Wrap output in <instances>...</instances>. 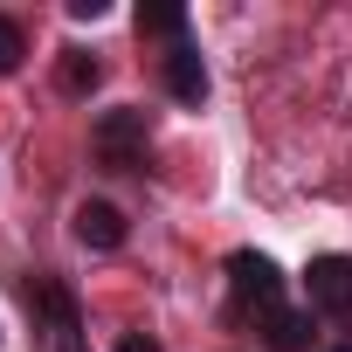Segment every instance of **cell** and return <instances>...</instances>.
<instances>
[{"label":"cell","instance_id":"obj_11","mask_svg":"<svg viewBox=\"0 0 352 352\" xmlns=\"http://www.w3.org/2000/svg\"><path fill=\"white\" fill-rule=\"evenodd\" d=\"M338 352H352V345H338Z\"/></svg>","mask_w":352,"mask_h":352},{"label":"cell","instance_id":"obj_10","mask_svg":"<svg viewBox=\"0 0 352 352\" xmlns=\"http://www.w3.org/2000/svg\"><path fill=\"white\" fill-rule=\"evenodd\" d=\"M118 352H159V338H145V331H131V338H118Z\"/></svg>","mask_w":352,"mask_h":352},{"label":"cell","instance_id":"obj_4","mask_svg":"<svg viewBox=\"0 0 352 352\" xmlns=\"http://www.w3.org/2000/svg\"><path fill=\"white\" fill-rule=\"evenodd\" d=\"M76 242H83V249H118V242H124V214H118L111 201H83V208H76Z\"/></svg>","mask_w":352,"mask_h":352},{"label":"cell","instance_id":"obj_2","mask_svg":"<svg viewBox=\"0 0 352 352\" xmlns=\"http://www.w3.org/2000/svg\"><path fill=\"white\" fill-rule=\"evenodd\" d=\"M90 145H97V159H104L111 173L145 166V111H104L97 131H90Z\"/></svg>","mask_w":352,"mask_h":352},{"label":"cell","instance_id":"obj_3","mask_svg":"<svg viewBox=\"0 0 352 352\" xmlns=\"http://www.w3.org/2000/svg\"><path fill=\"white\" fill-rule=\"evenodd\" d=\"M304 304L324 311V318H345V311H352V256H311V270H304Z\"/></svg>","mask_w":352,"mask_h":352},{"label":"cell","instance_id":"obj_1","mask_svg":"<svg viewBox=\"0 0 352 352\" xmlns=\"http://www.w3.org/2000/svg\"><path fill=\"white\" fill-rule=\"evenodd\" d=\"M228 290H235L242 311H256V324H263L270 311H283V270H276L270 256H256V249H235V256H228Z\"/></svg>","mask_w":352,"mask_h":352},{"label":"cell","instance_id":"obj_7","mask_svg":"<svg viewBox=\"0 0 352 352\" xmlns=\"http://www.w3.org/2000/svg\"><path fill=\"white\" fill-rule=\"evenodd\" d=\"M138 35H166L173 49H180V35H187V8H173V0H145V8H138Z\"/></svg>","mask_w":352,"mask_h":352},{"label":"cell","instance_id":"obj_8","mask_svg":"<svg viewBox=\"0 0 352 352\" xmlns=\"http://www.w3.org/2000/svg\"><path fill=\"white\" fill-rule=\"evenodd\" d=\"M56 83H63L69 97H90V90L104 83V63H97V56H83V49H69V56H63V69H56Z\"/></svg>","mask_w":352,"mask_h":352},{"label":"cell","instance_id":"obj_6","mask_svg":"<svg viewBox=\"0 0 352 352\" xmlns=\"http://www.w3.org/2000/svg\"><path fill=\"white\" fill-rule=\"evenodd\" d=\"M263 338H270V352H304L311 345V318L304 311H270L263 318Z\"/></svg>","mask_w":352,"mask_h":352},{"label":"cell","instance_id":"obj_5","mask_svg":"<svg viewBox=\"0 0 352 352\" xmlns=\"http://www.w3.org/2000/svg\"><path fill=\"white\" fill-rule=\"evenodd\" d=\"M166 90L180 97V104H208V63H201V56H194L187 42L166 56Z\"/></svg>","mask_w":352,"mask_h":352},{"label":"cell","instance_id":"obj_9","mask_svg":"<svg viewBox=\"0 0 352 352\" xmlns=\"http://www.w3.org/2000/svg\"><path fill=\"white\" fill-rule=\"evenodd\" d=\"M8 69H21V28L0 14V76H8Z\"/></svg>","mask_w":352,"mask_h":352}]
</instances>
